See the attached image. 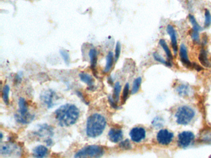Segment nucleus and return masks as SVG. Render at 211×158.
Returning a JSON list of instances; mask_svg holds the SVG:
<instances>
[{"label": "nucleus", "mask_w": 211, "mask_h": 158, "mask_svg": "<svg viewBox=\"0 0 211 158\" xmlns=\"http://www.w3.org/2000/svg\"><path fill=\"white\" fill-rule=\"evenodd\" d=\"M80 112L74 104H66L55 112V117L61 127L73 126L78 120Z\"/></svg>", "instance_id": "f257e3e1"}, {"label": "nucleus", "mask_w": 211, "mask_h": 158, "mask_svg": "<svg viewBox=\"0 0 211 158\" xmlns=\"http://www.w3.org/2000/svg\"><path fill=\"white\" fill-rule=\"evenodd\" d=\"M107 125L106 119L100 114H93L90 116L86 124V133L89 137L96 138L104 131Z\"/></svg>", "instance_id": "f03ea898"}, {"label": "nucleus", "mask_w": 211, "mask_h": 158, "mask_svg": "<svg viewBox=\"0 0 211 158\" xmlns=\"http://www.w3.org/2000/svg\"><path fill=\"white\" fill-rule=\"evenodd\" d=\"M105 153L103 148L99 145L85 146L76 153L74 158H100Z\"/></svg>", "instance_id": "7ed1b4c3"}, {"label": "nucleus", "mask_w": 211, "mask_h": 158, "mask_svg": "<svg viewBox=\"0 0 211 158\" xmlns=\"http://www.w3.org/2000/svg\"><path fill=\"white\" fill-rule=\"evenodd\" d=\"M19 111L16 114V119L22 124H28L31 122L34 117V115H32L28 112V104L24 98H21L18 102Z\"/></svg>", "instance_id": "20e7f679"}, {"label": "nucleus", "mask_w": 211, "mask_h": 158, "mask_svg": "<svg viewBox=\"0 0 211 158\" xmlns=\"http://www.w3.org/2000/svg\"><path fill=\"white\" fill-rule=\"evenodd\" d=\"M194 111L188 106H181L177 111L175 116L176 122L181 125H187L194 117Z\"/></svg>", "instance_id": "39448f33"}, {"label": "nucleus", "mask_w": 211, "mask_h": 158, "mask_svg": "<svg viewBox=\"0 0 211 158\" xmlns=\"http://www.w3.org/2000/svg\"><path fill=\"white\" fill-rule=\"evenodd\" d=\"M40 99L48 108H51L55 105V101L57 99L56 95L53 91L51 90H47L40 96Z\"/></svg>", "instance_id": "423d86ee"}, {"label": "nucleus", "mask_w": 211, "mask_h": 158, "mask_svg": "<svg viewBox=\"0 0 211 158\" xmlns=\"http://www.w3.org/2000/svg\"><path fill=\"white\" fill-rule=\"evenodd\" d=\"M174 137V134L166 129H163L159 132L157 135V140L162 145H168L171 143Z\"/></svg>", "instance_id": "0eeeda50"}, {"label": "nucleus", "mask_w": 211, "mask_h": 158, "mask_svg": "<svg viewBox=\"0 0 211 158\" xmlns=\"http://www.w3.org/2000/svg\"><path fill=\"white\" fill-rule=\"evenodd\" d=\"M178 143L180 146L185 148L189 146L194 138V134L191 132H183L179 134Z\"/></svg>", "instance_id": "6e6552de"}, {"label": "nucleus", "mask_w": 211, "mask_h": 158, "mask_svg": "<svg viewBox=\"0 0 211 158\" xmlns=\"http://www.w3.org/2000/svg\"><path fill=\"white\" fill-rule=\"evenodd\" d=\"M129 135L133 141L139 143L145 138L146 130L142 127H134L129 133Z\"/></svg>", "instance_id": "1a4fd4ad"}, {"label": "nucleus", "mask_w": 211, "mask_h": 158, "mask_svg": "<svg viewBox=\"0 0 211 158\" xmlns=\"http://www.w3.org/2000/svg\"><path fill=\"white\" fill-rule=\"evenodd\" d=\"M180 61L184 66L188 68H193L194 63H192L189 61L188 55V51H187L186 47L184 44H181L180 48Z\"/></svg>", "instance_id": "9d476101"}, {"label": "nucleus", "mask_w": 211, "mask_h": 158, "mask_svg": "<svg viewBox=\"0 0 211 158\" xmlns=\"http://www.w3.org/2000/svg\"><path fill=\"white\" fill-rule=\"evenodd\" d=\"M167 32L171 38L172 49L174 50V55H176L178 52V42H177L176 30L171 25L169 24L167 27Z\"/></svg>", "instance_id": "9b49d317"}, {"label": "nucleus", "mask_w": 211, "mask_h": 158, "mask_svg": "<svg viewBox=\"0 0 211 158\" xmlns=\"http://www.w3.org/2000/svg\"><path fill=\"white\" fill-rule=\"evenodd\" d=\"M123 132L119 128H112L108 132V138L113 143H118L123 138Z\"/></svg>", "instance_id": "f8f14e48"}, {"label": "nucleus", "mask_w": 211, "mask_h": 158, "mask_svg": "<svg viewBox=\"0 0 211 158\" xmlns=\"http://www.w3.org/2000/svg\"><path fill=\"white\" fill-rule=\"evenodd\" d=\"M49 154L48 148L43 145H39L35 147L33 150L32 155L35 158H45Z\"/></svg>", "instance_id": "ddd939ff"}, {"label": "nucleus", "mask_w": 211, "mask_h": 158, "mask_svg": "<svg viewBox=\"0 0 211 158\" xmlns=\"http://www.w3.org/2000/svg\"><path fill=\"white\" fill-rule=\"evenodd\" d=\"M198 58L200 63L203 66L205 67V68H209V67L210 66V64L208 59L207 52H206V51L204 48H202L201 50Z\"/></svg>", "instance_id": "4468645a"}, {"label": "nucleus", "mask_w": 211, "mask_h": 158, "mask_svg": "<svg viewBox=\"0 0 211 158\" xmlns=\"http://www.w3.org/2000/svg\"><path fill=\"white\" fill-rule=\"evenodd\" d=\"M159 45L162 47L163 50H164L166 56H167V61L171 63V61H172L173 60V55L171 54V52L169 48V46L167 45L166 41L164 40V39H160L159 40Z\"/></svg>", "instance_id": "2eb2a0df"}, {"label": "nucleus", "mask_w": 211, "mask_h": 158, "mask_svg": "<svg viewBox=\"0 0 211 158\" xmlns=\"http://www.w3.org/2000/svg\"><path fill=\"white\" fill-rule=\"evenodd\" d=\"M79 76L81 79V80L82 81V82L85 83L90 87H92L94 84V80L93 78L89 74L82 72L79 74Z\"/></svg>", "instance_id": "dca6fc26"}, {"label": "nucleus", "mask_w": 211, "mask_h": 158, "mask_svg": "<svg viewBox=\"0 0 211 158\" xmlns=\"http://www.w3.org/2000/svg\"><path fill=\"white\" fill-rule=\"evenodd\" d=\"M97 51L95 48L90 49L89 52V56L90 57V64L91 67L93 69L95 68L96 64H97Z\"/></svg>", "instance_id": "f3484780"}, {"label": "nucleus", "mask_w": 211, "mask_h": 158, "mask_svg": "<svg viewBox=\"0 0 211 158\" xmlns=\"http://www.w3.org/2000/svg\"><path fill=\"white\" fill-rule=\"evenodd\" d=\"M106 59H107V63H106V66H105V72H109L110 70H111L112 66H113V53L112 52H109L107 56V57H106Z\"/></svg>", "instance_id": "a211bd4d"}, {"label": "nucleus", "mask_w": 211, "mask_h": 158, "mask_svg": "<svg viewBox=\"0 0 211 158\" xmlns=\"http://www.w3.org/2000/svg\"><path fill=\"white\" fill-rule=\"evenodd\" d=\"M15 150V146L12 144H6L4 145L1 148V155H10Z\"/></svg>", "instance_id": "6ab92c4d"}, {"label": "nucleus", "mask_w": 211, "mask_h": 158, "mask_svg": "<svg viewBox=\"0 0 211 158\" xmlns=\"http://www.w3.org/2000/svg\"><path fill=\"white\" fill-rule=\"evenodd\" d=\"M189 19L190 22L191 23L192 26H193V28H192V30L199 33L200 31H201L203 30V28L199 25V23H198L197 21L196 20V19H195L194 16L191 15V14H189Z\"/></svg>", "instance_id": "aec40b11"}, {"label": "nucleus", "mask_w": 211, "mask_h": 158, "mask_svg": "<svg viewBox=\"0 0 211 158\" xmlns=\"http://www.w3.org/2000/svg\"><path fill=\"white\" fill-rule=\"evenodd\" d=\"M176 91L181 96H187L189 95L191 90L188 85H181L177 88Z\"/></svg>", "instance_id": "412c9836"}, {"label": "nucleus", "mask_w": 211, "mask_h": 158, "mask_svg": "<svg viewBox=\"0 0 211 158\" xmlns=\"http://www.w3.org/2000/svg\"><path fill=\"white\" fill-rule=\"evenodd\" d=\"M121 89V87L119 82H117L115 84L114 90H113V96L112 98L116 103H117L118 101L119 100V93H120Z\"/></svg>", "instance_id": "4be33fe9"}, {"label": "nucleus", "mask_w": 211, "mask_h": 158, "mask_svg": "<svg viewBox=\"0 0 211 158\" xmlns=\"http://www.w3.org/2000/svg\"><path fill=\"white\" fill-rule=\"evenodd\" d=\"M141 82H142L141 77H137V79L134 80L131 88V94H135L138 92V91L140 90L141 87Z\"/></svg>", "instance_id": "5701e85b"}, {"label": "nucleus", "mask_w": 211, "mask_h": 158, "mask_svg": "<svg viewBox=\"0 0 211 158\" xmlns=\"http://www.w3.org/2000/svg\"><path fill=\"white\" fill-rule=\"evenodd\" d=\"M153 58H154V59L156 61L159 62V63H161L162 64H164L165 66H166L167 67H171V63H170V62L164 59L161 56H160L159 54H158L157 52H153Z\"/></svg>", "instance_id": "b1692460"}, {"label": "nucleus", "mask_w": 211, "mask_h": 158, "mask_svg": "<svg viewBox=\"0 0 211 158\" xmlns=\"http://www.w3.org/2000/svg\"><path fill=\"white\" fill-rule=\"evenodd\" d=\"M9 90H10V88H9V87L8 85H6L4 86L2 90V98L3 101L6 104H8L9 101Z\"/></svg>", "instance_id": "393cba45"}, {"label": "nucleus", "mask_w": 211, "mask_h": 158, "mask_svg": "<svg viewBox=\"0 0 211 158\" xmlns=\"http://www.w3.org/2000/svg\"><path fill=\"white\" fill-rule=\"evenodd\" d=\"M205 21H204V27L205 28L209 27L211 24V14L208 9L205 10Z\"/></svg>", "instance_id": "a878e982"}, {"label": "nucleus", "mask_w": 211, "mask_h": 158, "mask_svg": "<svg viewBox=\"0 0 211 158\" xmlns=\"http://www.w3.org/2000/svg\"><path fill=\"white\" fill-rule=\"evenodd\" d=\"M129 83H126L125 85V86H124L123 92V96H122L123 103H124L126 101V99L129 95Z\"/></svg>", "instance_id": "bb28decb"}, {"label": "nucleus", "mask_w": 211, "mask_h": 158, "mask_svg": "<svg viewBox=\"0 0 211 158\" xmlns=\"http://www.w3.org/2000/svg\"><path fill=\"white\" fill-rule=\"evenodd\" d=\"M60 54L62 56V57H63V59L65 61V63L66 64H68L69 63V61H70V57H69V55L68 52H67L65 50H61L60 51Z\"/></svg>", "instance_id": "cd10ccee"}, {"label": "nucleus", "mask_w": 211, "mask_h": 158, "mask_svg": "<svg viewBox=\"0 0 211 158\" xmlns=\"http://www.w3.org/2000/svg\"><path fill=\"white\" fill-rule=\"evenodd\" d=\"M121 49V46L120 43H119V41H117L116 47H115V59L116 61L118 60L119 56H120Z\"/></svg>", "instance_id": "c85d7f7f"}, {"label": "nucleus", "mask_w": 211, "mask_h": 158, "mask_svg": "<svg viewBox=\"0 0 211 158\" xmlns=\"http://www.w3.org/2000/svg\"><path fill=\"white\" fill-rule=\"evenodd\" d=\"M202 138L206 142L211 143V130H210V132L208 131V132H206L204 133H203Z\"/></svg>", "instance_id": "c756f323"}, {"label": "nucleus", "mask_w": 211, "mask_h": 158, "mask_svg": "<svg viewBox=\"0 0 211 158\" xmlns=\"http://www.w3.org/2000/svg\"><path fill=\"white\" fill-rule=\"evenodd\" d=\"M191 36L192 39L195 42H199V32H196L193 30H191Z\"/></svg>", "instance_id": "7c9ffc66"}, {"label": "nucleus", "mask_w": 211, "mask_h": 158, "mask_svg": "<svg viewBox=\"0 0 211 158\" xmlns=\"http://www.w3.org/2000/svg\"><path fill=\"white\" fill-rule=\"evenodd\" d=\"M120 147L121 148H123V149L128 150V149H130V148H131V144H130V143H129V140H126L120 143Z\"/></svg>", "instance_id": "2f4dec72"}, {"label": "nucleus", "mask_w": 211, "mask_h": 158, "mask_svg": "<svg viewBox=\"0 0 211 158\" xmlns=\"http://www.w3.org/2000/svg\"><path fill=\"white\" fill-rule=\"evenodd\" d=\"M210 158H211V156H210Z\"/></svg>", "instance_id": "473e14b6"}]
</instances>
